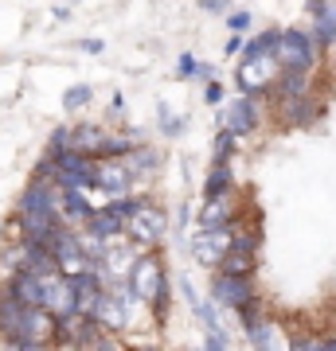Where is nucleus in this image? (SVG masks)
Listing matches in <instances>:
<instances>
[{"mask_svg": "<svg viewBox=\"0 0 336 351\" xmlns=\"http://www.w3.org/2000/svg\"><path fill=\"white\" fill-rule=\"evenodd\" d=\"M47 254L55 258V265H59V274H63V277L78 274V269H90V265H87V258H82V250H78V234H71V230H63V226L55 230V234H51Z\"/></svg>", "mask_w": 336, "mask_h": 351, "instance_id": "nucleus-4", "label": "nucleus"}, {"mask_svg": "<svg viewBox=\"0 0 336 351\" xmlns=\"http://www.w3.org/2000/svg\"><path fill=\"white\" fill-rule=\"evenodd\" d=\"M235 133H227V129H223V133H219V137H215V164H227V160H231V152H235Z\"/></svg>", "mask_w": 336, "mask_h": 351, "instance_id": "nucleus-23", "label": "nucleus"}, {"mask_svg": "<svg viewBox=\"0 0 336 351\" xmlns=\"http://www.w3.org/2000/svg\"><path fill=\"white\" fill-rule=\"evenodd\" d=\"M90 188H98L106 199H117L125 191L133 188V172L125 168L122 160H106V164H94V176H90Z\"/></svg>", "mask_w": 336, "mask_h": 351, "instance_id": "nucleus-6", "label": "nucleus"}, {"mask_svg": "<svg viewBox=\"0 0 336 351\" xmlns=\"http://www.w3.org/2000/svg\"><path fill=\"white\" fill-rule=\"evenodd\" d=\"M274 55H266V59H254V63H238V86L247 90V98L262 94V90H270L274 82Z\"/></svg>", "mask_w": 336, "mask_h": 351, "instance_id": "nucleus-9", "label": "nucleus"}, {"mask_svg": "<svg viewBox=\"0 0 336 351\" xmlns=\"http://www.w3.org/2000/svg\"><path fill=\"white\" fill-rule=\"evenodd\" d=\"M258 265V234H231V246H227L219 269L231 277H250Z\"/></svg>", "mask_w": 336, "mask_h": 351, "instance_id": "nucleus-2", "label": "nucleus"}, {"mask_svg": "<svg viewBox=\"0 0 336 351\" xmlns=\"http://www.w3.org/2000/svg\"><path fill=\"white\" fill-rule=\"evenodd\" d=\"M4 293H12L16 301H24V304H36V308H43V277L27 274V269H16Z\"/></svg>", "mask_w": 336, "mask_h": 351, "instance_id": "nucleus-11", "label": "nucleus"}, {"mask_svg": "<svg viewBox=\"0 0 336 351\" xmlns=\"http://www.w3.org/2000/svg\"><path fill=\"white\" fill-rule=\"evenodd\" d=\"M274 43H278V32H266V36L250 39L247 47H243V63H254V59H266V55L274 51Z\"/></svg>", "mask_w": 336, "mask_h": 351, "instance_id": "nucleus-19", "label": "nucleus"}, {"mask_svg": "<svg viewBox=\"0 0 336 351\" xmlns=\"http://www.w3.org/2000/svg\"><path fill=\"white\" fill-rule=\"evenodd\" d=\"M87 223H90V234H98V239H113V234L125 230V223L113 211H90Z\"/></svg>", "mask_w": 336, "mask_h": 351, "instance_id": "nucleus-18", "label": "nucleus"}, {"mask_svg": "<svg viewBox=\"0 0 336 351\" xmlns=\"http://www.w3.org/2000/svg\"><path fill=\"white\" fill-rule=\"evenodd\" d=\"M324 351H336V339H328V343H321Z\"/></svg>", "mask_w": 336, "mask_h": 351, "instance_id": "nucleus-38", "label": "nucleus"}, {"mask_svg": "<svg viewBox=\"0 0 336 351\" xmlns=\"http://www.w3.org/2000/svg\"><path fill=\"white\" fill-rule=\"evenodd\" d=\"M67 149H71V129H55V133H51V152H47V156L67 152Z\"/></svg>", "mask_w": 336, "mask_h": 351, "instance_id": "nucleus-28", "label": "nucleus"}, {"mask_svg": "<svg viewBox=\"0 0 336 351\" xmlns=\"http://www.w3.org/2000/svg\"><path fill=\"white\" fill-rule=\"evenodd\" d=\"M227 219H231L227 199H208V207L199 211V230H223Z\"/></svg>", "mask_w": 336, "mask_h": 351, "instance_id": "nucleus-17", "label": "nucleus"}, {"mask_svg": "<svg viewBox=\"0 0 336 351\" xmlns=\"http://www.w3.org/2000/svg\"><path fill=\"white\" fill-rule=\"evenodd\" d=\"M231 188H235V176H231V168H227V164H215L212 172H208L203 195H208V199H223V195H227Z\"/></svg>", "mask_w": 336, "mask_h": 351, "instance_id": "nucleus-16", "label": "nucleus"}, {"mask_svg": "<svg viewBox=\"0 0 336 351\" xmlns=\"http://www.w3.org/2000/svg\"><path fill=\"white\" fill-rule=\"evenodd\" d=\"M203 351H227L223 336H212V339H208V343H203Z\"/></svg>", "mask_w": 336, "mask_h": 351, "instance_id": "nucleus-36", "label": "nucleus"}, {"mask_svg": "<svg viewBox=\"0 0 336 351\" xmlns=\"http://www.w3.org/2000/svg\"><path fill=\"white\" fill-rule=\"evenodd\" d=\"M27 211L55 215V219H59V188L47 184V180H36V184L20 195V215H27Z\"/></svg>", "mask_w": 336, "mask_h": 351, "instance_id": "nucleus-10", "label": "nucleus"}, {"mask_svg": "<svg viewBox=\"0 0 336 351\" xmlns=\"http://www.w3.org/2000/svg\"><path fill=\"white\" fill-rule=\"evenodd\" d=\"M24 313H27V304L16 301L12 293H4V297H0V336H4V339H20Z\"/></svg>", "mask_w": 336, "mask_h": 351, "instance_id": "nucleus-13", "label": "nucleus"}, {"mask_svg": "<svg viewBox=\"0 0 336 351\" xmlns=\"http://www.w3.org/2000/svg\"><path fill=\"white\" fill-rule=\"evenodd\" d=\"M78 351H122V348H117V339H110V336H102L98 332V336L90 339V343H82Z\"/></svg>", "mask_w": 336, "mask_h": 351, "instance_id": "nucleus-25", "label": "nucleus"}, {"mask_svg": "<svg viewBox=\"0 0 336 351\" xmlns=\"http://www.w3.org/2000/svg\"><path fill=\"white\" fill-rule=\"evenodd\" d=\"M8 351H47V343H32V339H8Z\"/></svg>", "mask_w": 336, "mask_h": 351, "instance_id": "nucleus-30", "label": "nucleus"}, {"mask_svg": "<svg viewBox=\"0 0 336 351\" xmlns=\"http://www.w3.org/2000/svg\"><path fill=\"white\" fill-rule=\"evenodd\" d=\"M313 43H321V47L336 43V16H333V8H328L324 16H317V27H313Z\"/></svg>", "mask_w": 336, "mask_h": 351, "instance_id": "nucleus-20", "label": "nucleus"}, {"mask_svg": "<svg viewBox=\"0 0 336 351\" xmlns=\"http://www.w3.org/2000/svg\"><path fill=\"white\" fill-rule=\"evenodd\" d=\"M196 59H192V55H184V59H180V75H184V78H192V75H196Z\"/></svg>", "mask_w": 336, "mask_h": 351, "instance_id": "nucleus-33", "label": "nucleus"}, {"mask_svg": "<svg viewBox=\"0 0 336 351\" xmlns=\"http://www.w3.org/2000/svg\"><path fill=\"white\" fill-rule=\"evenodd\" d=\"M270 90H274L282 101H289V98H305V94H309V82H305L301 71H282V78L270 82Z\"/></svg>", "mask_w": 336, "mask_h": 351, "instance_id": "nucleus-15", "label": "nucleus"}, {"mask_svg": "<svg viewBox=\"0 0 336 351\" xmlns=\"http://www.w3.org/2000/svg\"><path fill=\"white\" fill-rule=\"evenodd\" d=\"M270 55L282 71H301V75H309L313 63H317V47L305 32H278V43Z\"/></svg>", "mask_w": 336, "mask_h": 351, "instance_id": "nucleus-1", "label": "nucleus"}, {"mask_svg": "<svg viewBox=\"0 0 336 351\" xmlns=\"http://www.w3.org/2000/svg\"><path fill=\"white\" fill-rule=\"evenodd\" d=\"M223 125H227V133H235V137L250 133V129L258 125V110H254V98H235V101H231V110H227Z\"/></svg>", "mask_w": 336, "mask_h": 351, "instance_id": "nucleus-12", "label": "nucleus"}, {"mask_svg": "<svg viewBox=\"0 0 336 351\" xmlns=\"http://www.w3.org/2000/svg\"><path fill=\"white\" fill-rule=\"evenodd\" d=\"M133 207H137V199H125V195H117V199H113L110 207H106V211H113V215H117V219L125 223V219L133 215Z\"/></svg>", "mask_w": 336, "mask_h": 351, "instance_id": "nucleus-26", "label": "nucleus"}, {"mask_svg": "<svg viewBox=\"0 0 336 351\" xmlns=\"http://www.w3.org/2000/svg\"><path fill=\"white\" fill-rule=\"evenodd\" d=\"M238 51H243V39L231 36V39H227V55H238Z\"/></svg>", "mask_w": 336, "mask_h": 351, "instance_id": "nucleus-37", "label": "nucleus"}, {"mask_svg": "<svg viewBox=\"0 0 336 351\" xmlns=\"http://www.w3.org/2000/svg\"><path fill=\"white\" fill-rule=\"evenodd\" d=\"M161 129L168 133V137H180V133H184V125H180V117H172V113L164 110V106H161Z\"/></svg>", "mask_w": 336, "mask_h": 351, "instance_id": "nucleus-29", "label": "nucleus"}, {"mask_svg": "<svg viewBox=\"0 0 336 351\" xmlns=\"http://www.w3.org/2000/svg\"><path fill=\"white\" fill-rule=\"evenodd\" d=\"M250 27V12H235L231 16V32H247Z\"/></svg>", "mask_w": 336, "mask_h": 351, "instance_id": "nucleus-31", "label": "nucleus"}, {"mask_svg": "<svg viewBox=\"0 0 336 351\" xmlns=\"http://www.w3.org/2000/svg\"><path fill=\"white\" fill-rule=\"evenodd\" d=\"M157 164H161V156H157V152H153V149H141V152H129L125 168H129V172H153Z\"/></svg>", "mask_w": 336, "mask_h": 351, "instance_id": "nucleus-21", "label": "nucleus"}, {"mask_svg": "<svg viewBox=\"0 0 336 351\" xmlns=\"http://www.w3.org/2000/svg\"><path fill=\"white\" fill-rule=\"evenodd\" d=\"M227 246H231V230H199L196 239H192V254H196L199 265H219L223 262Z\"/></svg>", "mask_w": 336, "mask_h": 351, "instance_id": "nucleus-8", "label": "nucleus"}, {"mask_svg": "<svg viewBox=\"0 0 336 351\" xmlns=\"http://www.w3.org/2000/svg\"><path fill=\"white\" fill-rule=\"evenodd\" d=\"M212 297L223 304V308H235V313H238L243 304L254 301V281H250V277H231V274H223V277L212 285Z\"/></svg>", "mask_w": 336, "mask_h": 351, "instance_id": "nucleus-7", "label": "nucleus"}, {"mask_svg": "<svg viewBox=\"0 0 336 351\" xmlns=\"http://www.w3.org/2000/svg\"><path fill=\"white\" fill-rule=\"evenodd\" d=\"M153 313H157V320L168 316V277L164 274H161V281H157V293H153Z\"/></svg>", "mask_w": 336, "mask_h": 351, "instance_id": "nucleus-22", "label": "nucleus"}, {"mask_svg": "<svg viewBox=\"0 0 336 351\" xmlns=\"http://www.w3.org/2000/svg\"><path fill=\"white\" fill-rule=\"evenodd\" d=\"M164 226H168L164 211H157L149 203H137L133 215H129V223H125V230H129V239L137 242V246H153V242H161Z\"/></svg>", "mask_w": 336, "mask_h": 351, "instance_id": "nucleus-3", "label": "nucleus"}, {"mask_svg": "<svg viewBox=\"0 0 336 351\" xmlns=\"http://www.w3.org/2000/svg\"><path fill=\"white\" fill-rule=\"evenodd\" d=\"M203 98L212 101V106H219V101H223V90H219V82H208V90H203Z\"/></svg>", "mask_w": 336, "mask_h": 351, "instance_id": "nucleus-32", "label": "nucleus"}, {"mask_svg": "<svg viewBox=\"0 0 336 351\" xmlns=\"http://www.w3.org/2000/svg\"><path fill=\"white\" fill-rule=\"evenodd\" d=\"M328 8H333L328 0H309V12H313V16H324V12H328Z\"/></svg>", "mask_w": 336, "mask_h": 351, "instance_id": "nucleus-34", "label": "nucleus"}, {"mask_svg": "<svg viewBox=\"0 0 336 351\" xmlns=\"http://www.w3.org/2000/svg\"><path fill=\"white\" fill-rule=\"evenodd\" d=\"M161 262L153 258V254H141L137 262H133V269H129V277H125V289L133 293V301H153V293H157V281H161Z\"/></svg>", "mask_w": 336, "mask_h": 351, "instance_id": "nucleus-5", "label": "nucleus"}, {"mask_svg": "<svg viewBox=\"0 0 336 351\" xmlns=\"http://www.w3.org/2000/svg\"><path fill=\"white\" fill-rule=\"evenodd\" d=\"M125 152H133V141H125V137H106V145H102L98 156H125Z\"/></svg>", "mask_w": 336, "mask_h": 351, "instance_id": "nucleus-24", "label": "nucleus"}, {"mask_svg": "<svg viewBox=\"0 0 336 351\" xmlns=\"http://www.w3.org/2000/svg\"><path fill=\"white\" fill-rule=\"evenodd\" d=\"M102 145H106V133L98 125H78L71 129V152H82V156H98Z\"/></svg>", "mask_w": 336, "mask_h": 351, "instance_id": "nucleus-14", "label": "nucleus"}, {"mask_svg": "<svg viewBox=\"0 0 336 351\" xmlns=\"http://www.w3.org/2000/svg\"><path fill=\"white\" fill-rule=\"evenodd\" d=\"M67 110H78V106H87L90 101V86H75V90H67Z\"/></svg>", "mask_w": 336, "mask_h": 351, "instance_id": "nucleus-27", "label": "nucleus"}, {"mask_svg": "<svg viewBox=\"0 0 336 351\" xmlns=\"http://www.w3.org/2000/svg\"><path fill=\"white\" fill-rule=\"evenodd\" d=\"M203 8L208 12H223V8H231V0H203Z\"/></svg>", "mask_w": 336, "mask_h": 351, "instance_id": "nucleus-35", "label": "nucleus"}]
</instances>
